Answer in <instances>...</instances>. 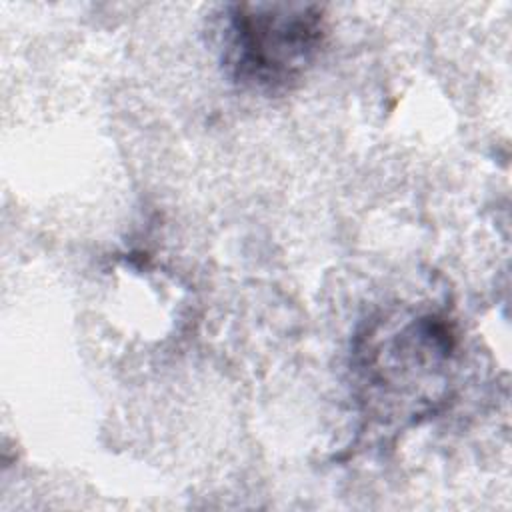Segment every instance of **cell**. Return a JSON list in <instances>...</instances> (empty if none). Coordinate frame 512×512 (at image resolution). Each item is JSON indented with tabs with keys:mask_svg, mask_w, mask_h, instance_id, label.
Wrapping results in <instances>:
<instances>
[{
	"mask_svg": "<svg viewBox=\"0 0 512 512\" xmlns=\"http://www.w3.org/2000/svg\"><path fill=\"white\" fill-rule=\"evenodd\" d=\"M456 338L436 312H400L372 322L354 348L360 402L382 426H408L446 398Z\"/></svg>",
	"mask_w": 512,
	"mask_h": 512,
	"instance_id": "obj_1",
	"label": "cell"
},
{
	"mask_svg": "<svg viewBox=\"0 0 512 512\" xmlns=\"http://www.w3.org/2000/svg\"><path fill=\"white\" fill-rule=\"evenodd\" d=\"M324 14L316 4L244 2L228 6L220 24L222 62L240 86L282 92L316 60Z\"/></svg>",
	"mask_w": 512,
	"mask_h": 512,
	"instance_id": "obj_2",
	"label": "cell"
}]
</instances>
